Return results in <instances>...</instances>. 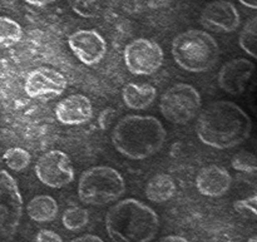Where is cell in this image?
I'll return each instance as SVG.
<instances>
[{"label":"cell","mask_w":257,"mask_h":242,"mask_svg":"<svg viewBox=\"0 0 257 242\" xmlns=\"http://www.w3.org/2000/svg\"><path fill=\"white\" fill-rule=\"evenodd\" d=\"M252 131L250 115L230 100L212 102L200 113L196 126L197 137L215 150H230L248 140Z\"/></svg>","instance_id":"cell-1"},{"label":"cell","mask_w":257,"mask_h":242,"mask_svg":"<svg viewBox=\"0 0 257 242\" xmlns=\"http://www.w3.org/2000/svg\"><path fill=\"white\" fill-rule=\"evenodd\" d=\"M167 132L152 115H127L115 125L112 143L115 151L133 161H143L162 150Z\"/></svg>","instance_id":"cell-2"},{"label":"cell","mask_w":257,"mask_h":242,"mask_svg":"<svg viewBox=\"0 0 257 242\" xmlns=\"http://www.w3.org/2000/svg\"><path fill=\"white\" fill-rule=\"evenodd\" d=\"M104 223L113 242H151L160 230L157 212L136 198H125L113 205Z\"/></svg>","instance_id":"cell-3"},{"label":"cell","mask_w":257,"mask_h":242,"mask_svg":"<svg viewBox=\"0 0 257 242\" xmlns=\"http://www.w3.org/2000/svg\"><path fill=\"white\" fill-rule=\"evenodd\" d=\"M171 50L176 64L190 73L208 72L220 58V47L215 38L200 29L180 33L173 39Z\"/></svg>","instance_id":"cell-4"},{"label":"cell","mask_w":257,"mask_h":242,"mask_svg":"<svg viewBox=\"0 0 257 242\" xmlns=\"http://www.w3.org/2000/svg\"><path fill=\"white\" fill-rule=\"evenodd\" d=\"M125 193L123 176L109 166H94L82 173L78 182V197L89 206H105Z\"/></svg>","instance_id":"cell-5"},{"label":"cell","mask_w":257,"mask_h":242,"mask_svg":"<svg viewBox=\"0 0 257 242\" xmlns=\"http://www.w3.org/2000/svg\"><path fill=\"white\" fill-rule=\"evenodd\" d=\"M202 107L201 94L193 85L178 83L168 88L160 100L163 117L173 125H186L196 118Z\"/></svg>","instance_id":"cell-6"},{"label":"cell","mask_w":257,"mask_h":242,"mask_svg":"<svg viewBox=\"0 0 257 242\" xmlns=\"http://www.w3.org/2000/svg\"><path fill=\"white\" fill-rule=\"evenodd\" d=\"M123 58L128 72L133 75H152L162 67L165 53L155 40L138 38L125 45Z\"/></svg>","instance_id":"cell-7"},{"label":"cell","mask_w":257,"mask_h":242,"mask_svg":"<svg viewBox=\"0 0 257 242\" xmlns=\"http://www.w3.org/2000/svg\"><path fill=\"white\" fill-rule=\"evenodd\" d=\"M37 178L49 188H63L74 181L75 172L70 157L63 151L44 153L35 165Z\"/></svg>","instance_id":"cell-8"},{"label":"cell","mask_w":257,"mask_h":242,"mask_svg":"<svg viewBox=\"0 0 257 242\" xmlns=\"http://www.w3.org/2000/svg\"><path fill=\"white\" fill-rule=\"evenodd\" d=\"M23 197L19 186L10 173L0 170V231L12 235L23 215Z\"/></svg>","instance_id":"cell-9"},{"label":"cell","mask_w":257,"mask_h":242,"mask_svg":"<svg viewBox=\"0 0 257 242\" xmlns=\"http://www.w3.org/2000/svg\"><path fill=\"white\" fill-rule=\"evenodd\" d=\"M68 45L79 62L88 67L97 65L107 54V42L94 29H80L68 37Z\"/></svg>","instance_id":"cell-10"},{"label":"cell","mask_w":257,"mask_h":242,"mask_svg":"<svg viewBox=\"0 0 257 242\" xmlns=\"http://www.w3.org/2000/svg\"><path fill=\"white\" fill-rule=\"evenodd\" d=\"M200 24L205 29L215 33H232L241 24L237 8L227 0H215L203 8L200 15Z\"/></svg>","instance_id":"cell-11"},{"label":"cell","mask_w":257,"mask_h":242,"mask_svg":"<svg viewBox=\"0 0 257 242\" xmlns=\"http://www.w3.org/2000/svg\"><path fill=\"white\" fill-rule=\"evenodd\" d=\"M68 82L58 70L48 67H39L27 75L24 90L30 98L57 97L64 93Z\"/></svg>","instance_id":"cell-12"},{"label":"cell","mask_w":257,"mask_h":242,"mask_svg":"<svg viewBox=\"0 0 257 242\" xmlns=\"http://www.w3.org/2000/svg\"><path fill=\"white\" fill-rule=\"evenodd\" d=\"M255 64L246 58L228 60L218 72V85L223 92L231 95L242 94L255 73Z\"/></svg>","instance_id":"cell-13"},{"label":"cell","mask_w":257,"mask_h":242,"mask_svg":"<svg viewBox=\"0 0 257 242\" xmlns=\"http://www.w3.org/2000/svg\"><path fill=\"white\" fill-rule=\"evenodd\" d=\"M232 185V177L225 167L210 165L203 167L196 177V188L205 197H222Z\"/></svg>","instance_id":"cell-14"},{"label":"cell","mask_w":257,"mask_h":242,"mask_svg":"<svg viewBox=\"0 0 257 242\" xmlns=\"http://www.w3.org/2000/svg\"><path fill=\"white\" fill-rule=\"evenodd\" d=\"M93 117V105L88 97L72 94L60 100L55 107V118L65 126L84 125Z\"/></svg>","instance_id":"cell-15"},{"label":"cell","mask_w":257,"mask_h":242,"mask_svg":"<svg viewBox=\"0 0 257 242\" xmlns=\"http://www.w3.org/2000/svg\"><path fill=\"white\" fill-rule=\"evenodd\" d=\"M123 102L135 110L147 109L157 98V89L147 83H128L122 90Z\"/></svg>","instance_id":"cell-16"},{"label":"cell","mask_w":257,"mask_h":242,"mask_svg":"<svg viewBox=\"0 0 257 242\" xmlns=\"http://www.w3.org/2000/svg\"><path fill=\"white\" fill-rule=\"evenodd\" d=\"M177 186L171 176L158 173L150 178L145 188V195L151 202L163 203L175 197Z\"/></svg>","instance_id":"cell-17"},{"label":"cell","mask_w":257,"mask_h":242,"mask_svg":"<svg viewBox=\"0 0 257 242\" xmlns=\"http://www.w3.org/2000/svg\"><path fill=\"white\" fill-rule=\"evenodd\" d=\"M59 206L55 198L48 195H39L33 197L27 206V213L30 220L39 223L52 222L57 218Z\"/></svg>","instance_id":"cell-18"},{"label":"cell","mask_w":257,"mask_h":242,"mask_svg":"<svg viewBox=\"0 0 257 242\" xmlns=\"http://www.w3.org/2000/svg\"><path fill=\"white\" fill-rule=\"evenodd\" d=\"M120 0H68L73 12L82 18L94 19L103 17L118 7Z\"/></svg>","instance_id":"cell-19"},{"label":"cell","mask_w":257,"mask_h":242,"mask_svg":"<svg viewBox=\"0 0 257 242\" xmlns=\"http://www.w3.org/2000/svg\"><path fill=\"white\" fill-rule=\"evenodd\" d=\"M22 25L9 17H0V49H8L22 40Z\"/></svg>","instance_id":"cell-20"},{"label":"cell","mask_w":257,"mask_h":242,"mask_svg":"<svg viewBox=\"0 0 257 242\" xmlns=\"http://www.w3.org/2000/svg\"><path fill=\"white\" fill-rule=\"evenodd\" d=\"M238 44L246 54L257 59V15L243 25L238 37Z\"/></svg>","instance_id":"cell-21"},{"label":"cell","mask_w":257,"mask_h":242,"mask_svg":"<svg viewBox=\"0 0 257 242\" xmlns=\"http://www.w3.org/2000/svg\"><path fill=\"white\" fill-rule=\"evenodd\" d=\"M89 222V213L85 208L69 207L64 211L62 217V223L68 231H79L84 228Z\"/></svg>","instance_id":"cell-22"},{"label":"cell","mask_w":257,"mask_h":242,"mask_svg":"<svg viewBox=\"0 0 257 242\" xmlns=\"http://www.w3.org/2000/svg\"><path fill=\"white\" fill-rule=\"evenodd\" d=\"M3 161L8 166V168L15 171V172H20L30 165L32 156L24 148L13 147L5 151L3 155Z\"/></svg>","instance_id":"cell-23"},{"label":"cell","mask_w":257,"mask_h":242,"mask_svg":"<svg viewBox=\"0 0 257 242\" xmlns=\"http://www.w3.org/2000/svg\"><path fill=\"white\" fill-rule=\"evenodd\" d=\"M236 171L246 173V175L257 176V157L250 152H240L235 155L231 162Z\"/></svg>","instance_id":"cell-24"},{"label":"cell","mask_w":257,"mask_h":242,"mask_svg":"<svg viewBox=\"0 0 257 242\" xmlns=\"http://www.w3.org/2000/svg\"><path fill=\"white\" fill-rule=\"evenodd\" d=\"M233 207L237 212L247 213V215H251L255 220H257V186L250 196L242 198V200L235 201Z\"/></svg>","instance_id":"cell-25"},{"label":"cell","mask_w":257,"mask_h":242,"mask_svg":"<svg viewBox=\"0 0 257 242\" xmlns=\"http://www.w3.org/2000/svg\"><path fill=\"white\" fill-rule=\"evenodd\" d=\"M33 242H63V238L54 231L43 228L35 235Z\"/></svg>","instance_id":"cell-26"},{"label":"cell","mask_w":257,"mask_h":242,"mask_svg":"<svg viewBox=\"0 0 257 242\" xmlns=\"http://www.w3.org/2000/svg\"><path fill=\"white\" fill-rule=\"evenodd\" d=\"M69 242H104L99 236L92 235V233H87V235L79 236V237L73 238L72 241Z\"/></svg>","instance_id":"cell-27"},{"label":"cell","mask_w":257,"mask_h":242,"mask_svg":"<svg viewBox=\"0 0 257 242\" xmlns=\"http://www.w3.org/2000/svg\"><path fill=\"white\" fill-rule=\"evenodd\" d=\"M157 242H190L186 237L180 235H168L165 237L160 238Z\"/></svg>","instance_id":"cell-28"},{"label":"cell","mask_w":257,"mask_h":242,"mask_svg":"<svg viewBox=\"0 0 257 242\" xmlns=\"http://www.w3.org/2000/svg\"><path fill=\"white\" fill-rule=\"evenodd\" d=\"M27 4L33 5V7H38V8H42V7H47V5L53 4L55 3L57 0H24Z\"/></svg>","instance_id":"cell-29"},{"label":"cell","mask_w":257,"mask_h":242,"mask_svg":"<svg viewBox=\"0 0 257 242\" xmlns=\"http://www.w3.org/2000/svg\"><path fill=\"white\" fill-rule=\"evenodd\" d=\"M238 2L245 5V7L257 10V0H238Z\"/></svg>","instance_id":"cell-30"},{"label":"cell","mask_w":257,"mask_h":242,"mask_svg":"<svg viewBox=\"0 0 257 242\" xmlns=\"http://www.w3.org/2000/svg\"><path fill=\"white\" fill-rule=\"evenodd\" d=\"M247 242H257V235L253 236V237H251L250 240H248Z\"/></svg>","instance_id":"cell-31"}]
</instances>
